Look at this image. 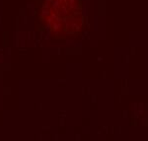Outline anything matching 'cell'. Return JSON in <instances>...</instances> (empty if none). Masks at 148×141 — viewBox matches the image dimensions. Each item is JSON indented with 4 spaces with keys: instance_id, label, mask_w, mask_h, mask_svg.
<instances>
[{
    "instance_id": "1",
    "label": "cell",
    "mask_w": 148,
    "mask_h": 141,
    "mask_svg": "<svg viewBox=\"0 0 148 141\" xmlns=\"http://www.w3.org/2000/svg\"><path fill=\"white\" fill-rule=\"evenodd\" d=\"M42 18L51 34H76L82 26L83 19L80 0H46Z\"/></svg>"
}]
</instances>
